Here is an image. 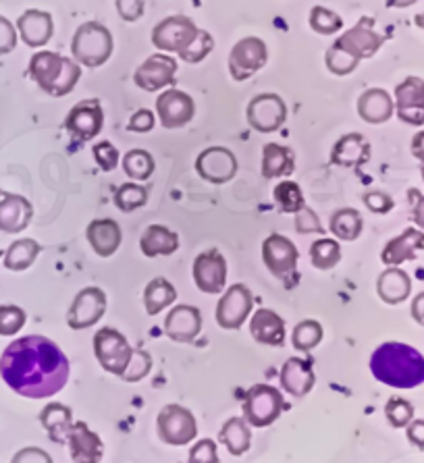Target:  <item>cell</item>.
<instances>
[{
    "mask_svg": "<svg viewBox=\"0 0 424 463\" xmlns=\"http://www.w3.org/2000/svg\"><path fill=\"white\" fill-rule=\"evenodd\" d=\"M69 360L54 341L40 335L21 336L0 357V376L21 397L48 399L65 389Z\"/></svg>",
    "mask_w": 424,
    "mask_h": 463,
    "instance_id": "6da1fadb",
    "label": "cell"
},
{
    "mask_svg": "<svg viewBox=\"0 0 424 463\" xmlns=\"http://www.w3.org/2000/svg\"><path fill=\"white\" fill-rule=\"evenodd\" d=\"M371 372L387 387L416 389L424 383V355L406 343L389 341L374 349Z\"/></svg>",
    "mask_w": 424,
    "mask_h": 463,
    "instance_id": "7a4b0ae2",
    "label": "cell"
},
{
    "mask_svg": "<svg viewBox=\"0 0 424 463\" xmlns=\"http://www.w3.org/2000/svg\"><path fill=\"white\" fill-rule=\"evenodd\" d=\"M30 77L38 83L42 92L63 98L75 90L82 77V67L59 52L40 51L30 61Z\"/></svg>",
    "mask_w": 424,
    "mask_h": 463,
    "instance_id": "3957f363",
    "label": "cell"
},
{
    "mask_svg": "<svg viewBox=\"0 0 424 463\" xmlns=\"http://www.w3.org/2000/svg\"><path fill=\"white\" fill-rule=\"evenodd\" d=\"M115 51V40L109 27L98 24V21H86L77 27L73 40H71V54L73 61L82 67L98 69L112 56Z\"/></svg>",
    "mask_w": 424,
    "mask_h": 463,
    "instance_id": "277c9868",
    "label": "cell"
},
{
    "mask_svg": "<svg viewBox=\"0 0 424 463\" xmlns=\"http://www.w3.org/2000/svg\"><path fill=\"white\" fill-rule=\"evenodd\" d=\"M283 395L271 384H256L244 397V420L254 428H266L279 420Z\"/></svg>",
    "mask_w": 424,
    "mask_h": 463,
    "instance_id": "5b68a950",
    "label": "cell"
},
{
    "mask_svg": "<svg viewBox=\"0 0 424 463\" xmlns=\"http://www.w3.org/2000/svg\"><path fill=\"white\" fill-rule=\"evenodd\" d=\"M94 355L109 374L123 376V372L130 366L133 347L117 328L104 326L94 336Z\"/></svg>",
    "mask_w": 424,
    "mask_h": 463,
    "instance_id": "8992f818",
    "label": "cell"
},
{
    "mask_svg": "<svg viewBox=\"0 0 424 463\" xmlns=\"http://www.w3.org/2000/svg\"><path fill=\"white\" fill-rule=\"evenodd\" d=\"M198 33H200V27L192 19L186 15H171L162 19L152 30V44L159 51L177 52L181 56L194 44Z\"/></svg>",
    "mask_w": 424,
    "mask_h": 463,
    "instance_id": "52a82bcc",
    "label": "cell"
},
{
    "mask_svg": "<svg viewBox=\"0 0 424 463\" xmlns=\"http://www.w3.org/2000/svg\"><path fill=\"white\" fill-rule=\"evenodd\" d=\"M157 430L162 443L171 447H186L198 434V422L194 413L181 405H167L157 418Z\"/></svg>",
    "mask_w": 424,
    "mask_h": 463,
    "instance_id": "ba28073f",
    "label": "cell"
},
{
    "mask_svg": "<svg viewBox=\"0 0 424 463\" xmlns=\"http://www.w3.org/2000/svg\"><path fill=\"white\" fill-rule=\"evenodd\" d=\"M246 118L254 131L275 133L287 121V107L277 94H258L247 104Z\"/></svg>",
    "mask_w": 424,
    "mask_h": 463,
    "instance_id": "9c48e42d",
    "label": "cell"
},
{
    "mask_svg": "<svg viewBox=\"0 0 424 463\" xmlns=\"http://www.w3.org/2000/svg\"><path fill=\"white\" fill-rule=\"evenodd\" d=\"M385 44V36L374 30V19L362 17L356 25L342 33L335 40V46L342 48L343 52H348L352 59L364 61L381 51V46Z\"/></svg>",
    "mask_w": 424,
    "mask_h": 463,
    "instance_id": "30bf717a",
    "label": "cell"
},
{
    "mask_svg": "<svg viewBox=\"0 0 424 463\" xmlns=\"http://www.w3.org/2000/svg\"><path fill=\"white\" fill-rule=\"evenodd\" d=\"M268 51L265 40L247 36L237 42L229 52V73L236 81L250 80L254 73L266 65Z\"/></svg>",
    "mask_w": 424,
    "mask_h": 463,
    "instance_id": "8fae6325",
    "label": "cell"
},
{
    "mask_svg": "<svg viewBox=\"0 0 424 463\" xmlns=\"http://www.w3.org/2000/svg\"><path fill=\"white\" fill-rule=\"evenodd\" d=\"M194 283L200 291L208 296L223 293L227 287V260L218 250H207L194 260Z\"/></svg>",
    "mask_w": 424,
    "mask_h": 463,
    "instance_id": "7c38bea8",
    "label": "cell"
},
{
    "mask_svg": "<svg viewBox=\"0 0 424 463\" xmlns=\"http://www.w3.org/2000/svg\"><path fill=\"white\" fill-rule=\"evenodd\" d=\"M196 173L212 185H223L236 177L237 158L229 148L223 146H212L202 150L196 158Z\"/></svg>",
    "mask_w": 424,
    "mask_h": 463,
    "instance_id": "4fadbf2b",
    "label": "cell"
},
{
    "mask_svg": "<svg viewBox=\"0 0 424 463\" xmlns=\"http://www.w3.org/2000/svg\"><path fill=\"white\" fill-rule=\"evenodd\" d=\"M254 298L252 291L246 285H231L217 306V322L225 331H237L244 326V322L252 312Z\"/></svg>",
    "mask_w": 424,
    "mask_h": 463,
    "instance_id": "5bb4252c",
    "label": "cell"
},
{
    "mask_svg": "<svg viewBox=\"0 0 424 463\" xmlns=\"http://www.w3.org/2000/svg\"><path fill=\"white\" fill-rule=\"evenodd\" d=\"M395 112L401 123L422 128L424 125V80L416 75L406 77L395 88Z\"/></svg>",
    "mask_w": 424,
    "mask_h": 463,
    "instance_id": "9a60e30c",
    "label": "cell"
},
{
    "mask_svg": "<svg viewBox=\"0 0 424 463\" xmlns=\"http://www.w3.org/2000/svg\"><path fill=\"white\" fill-rule=\"evenodd\" d=\"M157 115L165 129L186 128V125L196 117V102L192 96L181 92V90H165V92L157 98Z\"/></svg>",
    "mask_w": 424,
    "mask_h": 463,
    "instance_id": "2e32d148",
    "label": "cell"
},
{
    "mask_svg": "<svg viewBox=\"0 0 424 463\" xmlns=\"http://www.w3.org/2000/svg\"><path fill=\"white\" fill-rule=\"evenodd\" d=\"M177 75V61L169 54H152L133 73V83L144 92H160L173 86Z\"/></svg>",
    "mask_w": 424,
    "mask_h": 463,
    "instance_id": "e0dca14e",
    "label": "cell"
},
{
    "mask_svg": "<svg viewBox=\"0 0 424 463\" xmlns=\"http://www.w3.org/2000/svg\"><path fill=\"white\" fill-rule=\"evenodd\" d=\"M106 312V296L101 287H86L77 293L69 307L67 322L73 331L94 326Z\"/></svg>",
    "mask_w": 424,
    "mask_h": 463,
    "instance_id": "ac0fdd59",
    "label": "cell"
},
{
    "mask_svg": "<svg viewBox=\"0 0 424 463\" xmlns=\"http://www.w3.org/2000/svg\"><path fill=\"white\" fill-rule=\"evenodd\" d=\"M102 125H104V110L101 107V102L94 100V98H88V100H82L80 104H75L65 118L67 131L73 137L82 139V142L94 139L98 133L102 131Z\"/></svg>",
    "mask_w": 424,
    "mask_h": 463,
    "instance_id": "d6986e66",
    "label": "cell"
},
{
    "mask_svg": "<svg viewBox=\"0 0 424 463\" xmlns=\"http://www.w3.org/2000/svg\"><path fill=\"white\" fill-rule=\"evenodd\" d=\"M298 248L292 240L279 233L268 235L263 243V260L265 266L273 272L275 277L287 279L298 266Z\"/></svg>",
    "mask_w": 424,
    "mask_h": 463,
    "instance_id": "ffe728a7",
    "label": "cell"
},
{
    "mask_svg": "<svg viewBox=\"0 0 424 463\" xmlns=\"http://www.w3.org/2000/svg\"><path fill=\"white\" fill-rule=\"evenodd\" d=\"M202 331V314L194 306H175L165 318V333L177 343L194 341Z\"/></svg>",
    "mask_w": 424,
    "mask_h": 463,
    "instance_id": "44dd1931",
    "label": "cell"
},
{
    "mask_svg": "<svg viewBox=\"0 0 424 463\" xmlns=\"http://www.w3.org/2000/svg\"><path fill=\"white\" fill-rule=\"evenodd\" d=\"M279 381H281L283 391L289 392L292 397L295 399L306 397L316 384L313 364L308 360H300V357H289V360L283 364Z\"/></svg>",
    "mask_w": 424,
    "mask_h": 463,
    "instance_id": "7402d4cb",
    "label": "cell"
},
{
    "mask_svg": "<svg viewBox=\"0 0 424 463\" xmlns=\"http://www.w3.org/2000/svg\"><path fill=\"white\" fill-rule=\"evenodd\" d=\"M17 33L30 48H42L54 33L53 15L40 9H30L17 19Z\"/></svg>",
    "mask_w": 424,
    "mask_h": 463,
    "instance_id": "603a6c76",
    "label": "cell"
},
{
    "mask_svg": "<svg viewBox=\"0 0 424 463\" xmlns=\"http://www.w3.org/2000/svg\"><path fill=\"white\" fill-rule=\"evenodd\" d=\"M424 250V231L420 229H406L404 233L393 237L383 251H381V262L385 266H400L410 260H416V256Z\"/></svg>",
    "mask_w": 424,
    "mask_h": 463,
    "instance_id": "cb8c5ba5",
    "label": "cell"
},
{
    "mask_svg": "<svg viewBox=\"0 0 424 463\" xmlns=\"http://www.w3.org/2000/svg\"><path fill=\"white\" fill-rule=\"evenodd\" d=\"M69 449L73 463H101L104 445L96 432H92L86 422H73L69 432Z\"/></svg>",
    "mask_w": 424,
    "mask_h": 463,
    "instance_id": "d4e9b609",
    "label": "cell"
},
{
    "mask_svg": "<svg viewBox=\"0 0 424 463\" xmlns=\"http://www.w3.org/2000/svg\"><path fill=\"white\" fill-rule=\"evenodd\" d=\"M371 160V144L362 133H345L337 139V144L331 150V165L352 168L362 166Z\"/></svg>",
    "mask_w": 424,
    "mask_h": 463,
    "instance_id": "484cf974",
    "label": "cell"
},
{
    "mask_svg": "<svg viewBox=\"0 0 424 463\" xmlns=\"http://www.w3.org/2000/svg\"><path fill=\"white\" fill-rule=\"evenodd\" d=\"M34 208L24 195L0 192V231L3 233H21L32 222Z\"/></svg>",
    "mask_w": 424,
    "mask_h": 463,
    "instance_id": "4316f807",
    "label": "cell"
},
{
    "mask_svg": "<svg viewBox=\"0 0 424 463\" xmlns=\"http://www.w3.org/2000/svg\"><path fill=\"white\" fill-rule=\"evenodd\" d=\"M250 333L260 345L281 347L285 343V322L277 312L260 307L250 320Z\"/></svg>",
    "mask_w": 424,
    "mask_h": 463,
    "instance_id": "83f0119b",
    "label": "cell"
},
{
    "mask_svg": "<svg viewBox=\"0 0 424 463\" xmlns=\"http://www.w3.org/2000/svg\"><path fill=\"white\" fill-rule=\"evenodd\" d=\"M395 104L393 98L389 96L383 88H371L358 98V115L362 121L371 125L387 123L393 117Z\"/></svg>",
    "mask_w": 424,
    "mask_h": 463,
    "instance_id": "f1b7e54d",
    "label": "cell"
},
{
    "mask_svg": "<svg viewBox=\"0 0 424 463\" xmlns=\"http://www.w3.org/2000/svg\"><path fill=\"white\" fill-rule=\"evenodd\" d=\"M88 241L101 258H111L121 245V227L112 219H96L88 224Z\"/></svg>",
    "mask_w": 424,
    "mask_h": 463,
    "instance_id": "f546056e",
    "label": "cell"
},
{
    "mask_svg": "<svg viewBox=\"0 0 424 463\" xmlns=\"http://www.w3.org/2000/svg\"><path fill=\"white\" fill-rule=\"evenodd\" d=\"M377 293L385 304L398 306L412 293V279H410L406 270L398 269V266H389L387 270L381 272L377 280Z\"/></svg>",
    "mask_w": 424,
    "mask_h": 463,
    "instance_id": "4dcf8cb0",
    "label": "cell"
},
{
    "mask_svg": "<svg viewBox=\"0 0 424 463\" xmlns=\"http://www.w3.org/2000/svg\"><path fill=\"white\" fill-rule=\"evenodd\" d=\"M140 250L146 258L171 256L179 250V235L162 224H150L141 235Z\"/></svg>",
    "mask_w": 424,
    "mask_h": 463,
    "instance_id": "1f68e13d",
    "label": "cell"
},
{
    "mask_svg": "<svg viewBox=\"0 0 424 463\" xmlns=\"http://www.w3.org/2000/svg\"><path fill=\"white\" fill-rule=\"evenodd\" d=\"M295 171V154L279 144H266L263 150V173L265 179L289 177Z\"/></svg>",
    "mask_w": 424,
    "mask_h": 463,
    "instance_id": "d6a6232c",
    "label": "cell"
},
{
    "mask_svg": "<svg viewBox=\"0 0 424 463\" xmlns=\"http://www.w3.org/2000/svg\"><path fill=\"white\" fill-rule=\"evenodd\" d=\"M40 422L54 443H65L71 428H73V413L63 403H48L40 411Z\"/></svg>",
    "mask_w": 424,
    "mask_h": 463,
    "instance_id": "836d02e7",
    "label": "cell"
},
{
    "mask_svg": "<svg viewBox=\"0 0 424 463\" xmlns=\"http://www.w3.org/2000/svg\"><path fill=\"white\" fill-rule=\"evenodd\" d=\"M177 299L175 287L167 279L157 277L146 285L144 289V307L148 316H159L169 306H173Z\"/></svg>",
    "mask_w": 424,
    "mask_h": 463,
    "instance_id": "e575fe53",
    "label": "cell"
},
{
    "mask_svg": "<svg viewBox=\"0 0 424 463\" xmlns=\"http://www.w3.org/2000/svg\"><path fill=\"white\" fill-rule=\"evenodd\" d=\"M218 437H221V443L227 447V451L231 455H236V458L244 455L247 449H250V443H252L250 426H247L244 418L227 420V422L223 424L221 434H218Z\"/></svg>",
    "mask_w": 424,
    "mask_h": 463,
    "instance_id": "d590c367",
    "label": "cell"
},
{
    "mask_svg": "<svg viewBox=\"0 0 424 463\" xmlns=\"http://www.w3.org/2000/svg\"><path fill=\"white\" fill-rule=\"evenodd\" d=\"M331 233H333L337 240L342 241H356L360 235H362L364 221L360 216L358 210L353 208H342L331 216Z\"/></svg>",
    "mask_w": 424,
    "mask_h": 463,
    "instance_id": "8d00e7d4",
    "label": "cell"
},
{
    "mask_svg": "<svg viewBox=\"0 0 424 463\" xmlns=\"http://www.w3.org/2000/svg\"><path fill=\"white\" fill-rule=\"evenodd\" d=\"M40 243L34 240H19L15 243L9 245L5 254V266L9 270H27L30 266L35 262V258L40 254Z\"/></svg>",
    "mask_w": 424,
    "mask_h": 463,
    "instance_id": "74e56055",
    "label": "cell"
},
{
    "mask_svg": "<svg viewBox=\"0 0 424 463\" xmlns=\"http://www.w3.org/2000/svg\"><path fill=\"white\" fill-rule=\"evenodd\" d=\"M154 158L150 152L136 148V150H130L123 156V171L130 179L133 181H148L154 175Z\"/></svg>",
    "mask_w": 424,
    "mask_h": 463,
    "instance_id": "f35d334b",
    "label": "cell"
},
{
    "mask_svg": "<svg viewBox=\"0 0 424 463\" xmlns=\"http://www.w3.org/2000/svg\"><path fill=\"white\" fill-rule=\"evenodd\" d=\"M342 260V245L335 240H318L310 248V262L318 270L335 269Z\"/></svg>",
    "mask_w": 424,
    "mask_h": 463,
    "instance_id": "ab89813d",
    "label": "cell"
},
{
    "mask_svg": "<svg viewBox=\"0 0 424 463\" xmlns=\"http://www.w3.org/2000/svg\"><path fill=\"white\" fill-rule=\"evenodd\" d=\"M148 202V189L140 184H123L115 192V206L121 213H133Z\"/></svg>",
    "mask_w": 424,
    "mask_h": 463,
    "instance_id": "60d3db41",
    "label": "cell"
},
{
    "mask_svg": "<svg viewBox=\"0 0 424 463\" xmlns=\"http://www.w3.org/2000/svg\"><path fill=\"white\" fill-rule=\"evenodd\" d=\"M308 24L316 33H321V36H331V33L342 32L343 19L339 17L335 11L327 9V6H313Z\"/></svg>",
    "mask_w": 424,
    "mask_h": 463,
    "instance_id": "b9f144b4",
    "label": "cell"
},
{
    "mask_svg": "<svg viewBox=\"0 0 424 463\" xmlns=\"http://www.w3.org/2000/svg\"><path fill=\"white\" fill-rule=\"evenodd\" d=\"M275 202H277V206L283 210V213H292L295 214L298 210H302L304 206V194L298 184H294V181H283L277 187H275Z\"/></svg>",
    "mask_w": 424,
    "mask_h": 463,
    "instance_id": "7bdbcfd3",
    "label": "cell"
},
{
    "mask_svg": "<svg viewBox=\"0 0 424 463\" xmlns=\"http://www.w3.org/2000/svg\"><path fill=\"white\" fill-rule=\"evenodd\" d=\"M321 341H323L321 322L304 320L294 328L292 343H294L295 349H300V352H310V349H314Z\"/></svg>",
    "mask_w": 424,
    "mask_h": 463,
    "instance_id": "ee69618b",
    "label": "cell"
},
{
    "mask_svg": "<svg viewBox=\"0 0 424 463\" xmlns=\"http://www.w3.org/2000/svg\"><path fill=\"white\" fill-rule=\"evenodd\" d=\"M385 418L393 428H406L414 420V405L408 399L391 397L385 405Z\"/></svg>",
    "mask_w": 424,
    "mask_h": 463,
    "instance_id": "f6af8a7d",
    "label": "cell"
},
{
    "mask_svg": "<svg viewBox=\"0 0 424 463\" xmlns=\"http://www.w3.org/2000/svg\"><path fill=\"white\" fill-rule=\"evenodd\" d=\"M324 65H327V69L333 75L343 77V75H350V73L356 71L358 65H360V61L352 59L348 52H343L342 48H337L333 44L327 52H324Z\"/></svg>",
    "mask_w": 424,
    "mask_h": 463,
    "instance_id": "bcb514c9",
    "label": "cell"
},
{
    "mask_svg": "<svg viewBox=\"0 0 424 463\" xmlns=\"http://www.w3.org/2000/svg\"><path fill=\"white\" fill-rule=\"evenodd\" d=\"M152 370V357L144 349H133V355L130 360V366L123 372L125 383H140L141 378H146Z\"/></svg>",
    "mask_w": 424,
    "mask_h": 463,
    "instance_id": "7dc6e473",
    "label": "cell"
},
{
    "mask_svg": "<svg viewBox=\"0 0 424 463\" xmlns=\"http://www.w3.org/2000/svg\"><path fill=\"white\" fill-rule=\"evenodd\" d=\"M27 316L19 306H0V335H17L25 326Z\"/></svg>",
    "mask_w": 424,
    "mask_h": 463,
    "instance_id": "c3c4849f",
    "label": "cell"
},
{
    "mask_svg": "<svg viewBox=\"0 0 424 463\" xmlns=\"http://www.w3.org/2000/svg\"><path fill=\"white\" fill-rule=\"evenodd\" d=\"M215 51V40H212V36L208 32L200 30V33H198V38L192 46L188 48L186 52H183L179 59L189 62V65H196V62H202L207 56Z\"/></svg>",
    "mask_w": 424,
    "mask_h": 463,
    "instance_id": "681fc988",
    "label": "cell"
},
{
    "mask_svg": "<svg viewBox=\"0 0 424 463\" xmlns=\"http://www.w3.org/2000/svg\"><path fill=\"white\" fill-rule=\"evenodd\" d=\"M188 463H218V451L215 440L202 439L189 449Z\"/></svg>",
    "mask_w": 424,
    "mask_h": 463,
    "instance_id": "f907efd6",
    "label": "cell"
},
{
    "mask_svg": "<svg viewBox=\"0 0 424 463\" xmlns=\"http://www.w3.org/2000/svg\"><path fill=\"white\" fill-rule=\"evenodd\" d=\"M92 154H94V160L101 165L102 171H115V166L119 163V150L111 142L96 144L94 148H92Z\"/></svg>",
    "mask_w": 424,
    "mask_h": 463,
    "instance_id": "816d5d0a",
    "label": "cell"
},
{
    "mask_svg": "<svg viewBox=\"0 0 424 463\" xmlns=\"http://www.w3.org/2000/svg\"><path fill=\"white\" fill-rule=\"evenodd\" d=\"M295 231L302 235H308V233H323V227H321V221H318V216L314 210H310L308 206H304L302 210L295 213Z\"/></svg>",
    "mask_w": 424,
    "mask_h": 463,
    "instance_id": "f5cc1de1",
    "label": "cell"
},
{
    "mask_svg": "<svg viewBox=\"0 0 424 463\" xmlns=\"http://www.w3.org/2000/svg\"><path fill=\"white\" fill-rule=\"evenodd\" d=\"M115 6H117V13L119 17L123 21H138L140 17H144V11H146V3L144 0H115Z\"/></svg>",
    "mask_w": 424,
    "mask_h": 463,
    "instance_id": "db71d44e",
    "label": "cell"
},
{
    "mask_svg": "<svg viewBox=\"0 0 424 463\" xmlns=\"http://www.w3.org/2000/svg\"><path fill=\"white\" fill-rule=\"evenodd\" d=\"M17 36L19 33L15 30V25H13L6 17L0 15V56L15 51Z\"/></svg>",
    "mask_w": 424,
    "mask_h": 463,
    "instance_id": "11a10c76",
    "label": "cell"
},
{
    "mask_svg": "<svg viewBox=\"0 0 424 463\" xmlns=\"http://www.w3.org/2000/svg\"><path fill=\"white\" fill-rule=\"evenodd\" d=\"M364 204L374 214H387L393 210L395 202L391 200V195H387L383 192H369L364 195Z\"/></svg>",
    "mask_w": 424,
    "mask_h": 463,
    "instance_id": "9f6ffc18",
    "label": "cell"
},
{
    "mask_svg": "<svg viewBox=\"0 0 424 463\" xmlns=\"http://www.w3.org/2000/svg\"><path fill=\"white\" fill-rule=\"evenodd\" d=\"M154 125H157V118H154L152 110L140 109L136 115L130 118V123H127V129L133 131V133H148V131L154 129Z\"/></svg>",
    "mask_w": 424,
    "mask_h": 463,
    "instance_id": "6f0895ef",
    "label": "cell"
},
{
    "mask_svg": "<svg viewBox=\"0 0 424 463\" xmlns=\"http://www.w3.org/2000/svg\"><path fill=\"white\" fill-rule=\"evenodd\" d=\"M11 463H53V458L40 447H25L13 455Z\"/></svg>",
    "mask_w": 424,
    "mask_h": 463,
    "instance_id": "680465c9",
    "label": "cell"
},
{
    "mask_svg": "<svg viewBox=\"0 0 424 463\" xmlns=\"http://www.w3.org/2000/svg\"><path fill=\"white\" fill-rule=\"evenodd\" d=\"M406 437L416 449H424V420H412L406 426Z\"/></svg>",
    "mask_w": 424,
    "mask_h": 463,
    "instance_id": "91938a15",
    "label": "cell"
},
{
    "mask_svg": "<svg viewBox=\"0 0 424 463\" xmlns=\"http://www.w3.org/2000/svg\"><path fill=\"white\" fill-rule=\"evenodd\" d=\"M410 314H412L414 322H419L420 326H424V291H420L419 296L412 299V306H410Z\"/></svg>",
    "mask_w": 424,
    "mask_h": 463,
    "instance_id": "94428289",
    "label": "cell"
},
{
    "mask_svg": "<svg viewBox=\"0 0 424 463\" xmlns=\"http://www.w3.org/2000/svg\"><path fill=\"white\" fill-rule=\"evenodd\" d=\"M412 221H414L416 227L424 231V195H420V198L416 200L414 210H412Z\"/></svg>",
    "mask_w": 424,
    "mask_h": 463,
    "instance_id": "6125c7cd",
    "label": "cell"
},
{
    "mask_svg": "<svg viewBox=\"0 0 424 463\" xmlns=\"http://www.w3.org/2000/svg\"><path fill=\"white\" fill-rule=\"evenodd\" d=\"M412 154H414V158H419L424 165V131L416 133V136L412 137Z\"/></svg>",
    "mask_w": 424,
    "mask_h": 463,
    "instance_id": "be15d7a7",
    "label": "cell"
},
{
    "mask_svg": "<svg viewBox=\"0 0 424 463\" xmlns=\"http://www.w3.org/2000/svg\"><path fill=\"white\" fill-rule=\"evenodd\" d=\"M416 3H419V0H385L389 9H408V6H412Z\"/></svg>",
    "mask_w": 424,
    "mask_h": 463,
    "instance_id": "e7e4bbea",
    "label": "cell"
},
{
    "mask_svg": "<svg viewBox=\"0 0 424 463\" xmlns=\"http://www.w3.org/2000/svg\"><path fill=\"white\" fill-rule=\"evenodd\" d=\"M414 24H416V25H419V27H420V30L424 32V13H419V15H416V17H414Z\"/></svg>",
    "mask_w": 424,
    "mask_h": 463,
    "instance_id": "03108f58",
    "label": "cell"
},
{
    "mask_svg": "<svg viewBox=\"0 0 424 463\" xmlns=\"http://www.w3.org/2000/svg\"><path fill=\"white\" fill-rule=\"evenodd\" d=\"M420 175H422V181H424V165L420 166Z\"/></svg>",
    "mask_w": 424,
    "mask_h": 463,
    "instance_id": "003e7915",
    "label": "cell"
}]
</instances>
